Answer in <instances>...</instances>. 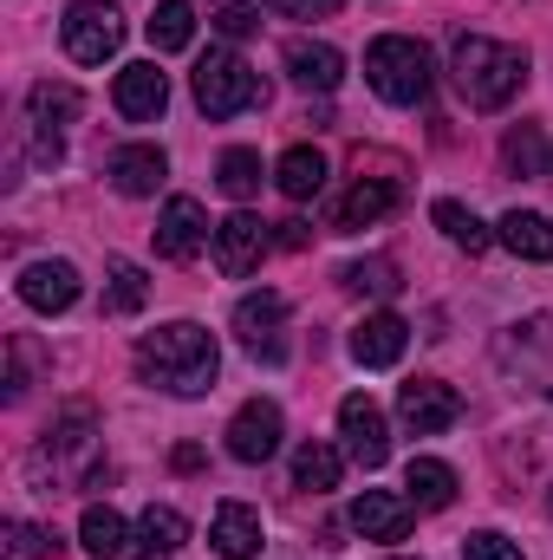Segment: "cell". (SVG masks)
Instances as JSON below:
<instances>
[{
    "label": "cell",
    "instance_id": "obj_12",
    "mask_svg": "<svg viewBox=\"0 0 553 560\" xmlns=\"http://www.w3.org/2000/svg\"><path fill=\"white\" fill-rule=\"evenodd\" d=\"M268 255V222L261 215H228L222 229H215V268L228 280H242V275H255V261Z\"/></svg>",
    "mask_w": 553,
    "mask_h": 560
},
{
    "label": "cell",
    "instance_id": "obj_25",
    "mask_svg": "<svg viewBox=\"0 0 553 560\" xmlns=\"http://www.w3.org/2000/svg\"><path fill=\"white\" fill-rule=\"evenodd\" d=\"M404 489H411L416 509H449V502H456V469H449V463H436V456H411Z\"/></svg>",
    "mask_w": 553,
    "mask_h": 560
},
{
    "label": "cell",
    "instance_id": "obj_39",
    "mask_svg": "<svg viewBox=\"0 0 553 560\" xmlns=\"http://www.w3.org/2000/svg\"><path fill=\"white\" fill-rule=\"evenodd\" d=\"M391 560H411V555H391Z\"/></svg>",
    "mask_w": 553,
    "mask_h": 560
},
{
    "label": "cell",
    "instance_id": "obj_13",
    "mask_svg": "<svg viewBox=\"0 0 553 560\" xmlns=\"http://www.w3.org/2000/svg\"><path fill=\"white\" fill-rule=\"evenodd\" d=\"M416 522V502L411 495H391V489H365L358 502H352V528L365 535V541H404Z\"/></svg>",
    "mask_w": 553,
    "mask_h": 560
},
{
    "label": "cell",
    "instance_id": "obj_32",
    "mask_svg": "<svg viewBox=\"0 0 553 560\" xmlns=\"http://www.w3.org/2000/svg\"><path fill=\"white\" fill-rule=\"evenodd\" d=\"M339 280H345L352 293H398V287H404L391 261H352V268H345Z\"/></svg>",
    "mask_w": 553,
    "mask_h": 560
},
{
    "label": "cell",
    "instance_id": "obj_29",
    "mask_svg": "<svg viewBox=\"0 0 553 560\" xmlns=\"http://www.w3.org/2000/svg\"><path fill=\"white\" fill-rule=\"evenodd\" d=\"M79 105H85V98H79L72 85H52V79H39V85L26 92L33 125H46V131H52V125H66V118H79Z\"/></svg>",
    "mask_w": 553,
    "mask_h": 560
},
{
    "label": "cell",
    "instance_id": "obj_22",
    "mask_svg": "<svg viewBox=\"0 0 553 560\" xmlns=\"http://www.w3.org/2000/svg\"><path fill=\"white\" fill-rule=\"evenodd\" d=\"M274 183H280L286 202H313V196L326 189V156H319L313 143H293V150L274 163Z\"/></svg>",
    "mask_w": 553,
    "mask_h": 560
},
{
    "label": "cell",
    "instance_id": "obj_5",
    "mask_svg": "<svg viewBox=\"0 0 553 560\" xmlns=\"http://www.w3.org/2000/svg\"><path fill=\"white\" fill-rule=\"evenodd\" d=\"M59 39H66V52H72L79 66H105V59L125 46V13H118L111 0H79V7H66Z\"/></svg>",
    "mask_w": 553,
    "mask_h": 560
},
{
    "label": "cell",
    "instance_id": "obj_1",
    "mask_svg": "<svg viewBox=\"0 0 553 560\" xmlns=\"http://www.w3.org/2000/svg\"><path fill=\"white\" fill-rule=\"evenodd\" d=\"M138 372H143V385H156V392H169V398H202V392H215L222 352H215V339H209L196 319H176V326L143 332Z\"/></svg>",
    "mask_w": 553,
    "mask_h": 560
},
{
    "label": "cell",
    "instance_id": "obj_34",
    "mask_svg": "<svg viewBox=\"0 0 553 560\" xmlns=\"http://www.w3.org/2000/svg\"><path fill=\"white\" fill-rule=\"evenodd\" d=\"M85 436H92V405H72V411L59 418V430H52V443H59V450H85Z\"/></svg>",
    "mask_w": 553,
    "mask_h": 560
},
{
    "label": "cell",
    "instance_id": "obj_20",
    "mask_svg": "<svg viewBox=\"0 0 553 560\" xmlns=\"http://www.w3.org/2000/svg\"><path fill=\"white\" fill-rule=\"evenodd\" d=\"M163 176H169V156H163L156 143H125V150L111 156V183H118V196H156Z\"/></svg>",
    "mask_w": 553,
    "mask_h": 560
},
{
    "label": "cell",
    "instance_id": "obj_3",
    "mask_svg": "<svg viewBox=\"0 0 553 560\" xmlns=\"http://www.w3.org/2000/svg\"><path fill=\"white\" fill-rule=\"evenodd\" d=\"M365 79H372V92L385 105H423L430 85H436V59L411 33H378L365 46Z\"/></svg>",
    "mask_w": 553,
    "mask_h": 560
},
{
    "label": "cell",
    "instance_id": "obj_23",
    "mask_svg": "<svg viewBox=\"0 0 553 560\" xmlns=\"http://www.w3.org/2000/svg\"><path fill=\"white\" fill-rule=\"evenodd\" d=\"M79 548H85L92 560H125L131 555V528H125V515L105 509V502H92L85 522H79Z\"/></svg>",
    "mask_w": 553,
    "mask_h": 560
},
{
    "label": "cell",
    "instance_id": "obj_31",
    "mask_svg": "<svg viewBox=\"0 0 553 560\" xmlns=\"http://www.w3.org/2000/svg\"><path fill=\"white\" fill-rule=\"evenodd\" d=\"M209 26H215L222 39H248V33L261 26V7H255V0H222V7L209 13Z\"/></svg>",
    "mask_w": 553,
    "mask_h": 560
},
{
    "label": "cell",
    "instance_id": "obj_8",
    "mask_svg": "<svg viewBox=\"0 0 553 560\" xmlns=\"http://www.w3.org/2000/svg\"><path fill=\"white\" fill-rule=\"evenodd\" d=\"M280 326H286V293H248L242 306H235V332H242V346L255 352V359H268L280 365L286 359V346H280Z\"/></svg>",
    "mask_w": 553,
    "mask_h": 560
},
{
    "label": "cell",
    "instance_id": "obj_38",
    "mask_svg": "<svg viewBox=\"0 0 553 560\" xmlns=\"http://www.w3.org/2000/svg\"><path fill=\"white\" fill-rule=\"evenodd\" d=\"M548 515H553V495H548Z\"/></svg>",
    "mask_w": 553,
    "mask_h": 560
},
{
    "label": "cell",
    "instance_id": "obj_16",
    "mask_svg": "<svg viewBox=\"0 0 553 560\" xmlns=\"http://www.w3.org/2000/svg\"><path fill=\"white\" fill-rule=\"evenodd\" d=\"M286 79H293L299 92H332V85L345 79V59H339V46H326V39H293V46H286Z\"/></svg>",
    "mask_w": 553,
    "mask_h": 560
},
{
    "label": "cell",
    "instance_id": "obj_18",
    "mask_svg": "<svg viewBox=\"0 0 553 560\" xmlns=\"http://www.w3.org/2000/svg\"><path fill=\"white\" fill-rule=\"evenodd\" d=\"M209 541H215L222 560H255L261 555V515L248 502H222L215 522H209Z\"/></svg>",
    "mask_w": 553,
    "mask_h": 560
},
{
    "label": "cell",
    "instance_id": "obj_28",
    "mask_svg": "<svg viewBox=\"0 0 553 560\" xmlns=\"http://www.w3.org/2000/svg\"><path fill=\"white\" fill-rule=\"evenodd\" d=\"M430 222H436V229H443V235H449L456 248H469V255H482V248L495 242V235H489V229L475 222V209H462V202H449V196H443V202L430 209Z\"/></svg>",
    "mask_w": 553,
    "mask_h": 560
},
{
    "label": "cell",
    "instance_id": "obj_2",
    "mask_svg": "<svg viewBox=\"0 0 553 560\" xmlns=\"http://www.w3.org/2000/svg\"><path fill=\"white\" fill-rule=\"evenodd\" d=\"M456 85L475 112H502L521 85H528V52L482 39V33H456Z\"/></svg>",
    "mask_w": 553,
    "mask_h": 560
},
{
    "label": "cell",
    "instance_id": "obj_17",
    "mask_svg": "<svg viewBox=\"0 0 553 560\" xmlns=\"http://www.w3.org/2000/svg\"><path fill=\"white\" fill-rule=\"evenodd\" d=\"M398 209V183H385V176H358L352 189H345V202H339V235H358V229H372V222H385Z\"/></svg>",
    "mask_w": 553,
    "mask_h": 560
},
{
    "label": "cell",
    "instance_id": "obj_6",
    "mask_svg": "<svg viewBox=\"0 0 553 560\" xmlns=\"http://www.w3.org/2000/svg\"><path fill=\"white\" fill-rule=\"evenodd\" d=\"M286 436V418H280L274 398H248L235 418H228V456L235 463H268Z\"/></svg>",
    "mask_w": 553,
    "mask_h": 560
},
{
    "label": "cell",
    "instance_id": "obj_19",
    "mask_svg": "<svg viewBox=\"0 0 553 560\" xmlns=\"http://www.w3.org/2000/svg\"><path fill=\"white\" fill-rule=\"evenodd\" d=\"M183 541H189V522L176 509H156L150 502L138 515V528H131V560H169Z\"/></svg>",
    "mask_w": 553,
    "mask_h": 560
},
{
    "label": "cell",
    "instance_id": "obj_9",
    "mask_svg": "<svg viewBox=\"0 0 553 560\" xmlns=\"http://www.w3.org/2000/svg\"><path fill=\"white\" fill-rule=\"evenodd\" d=\"M339 436H345V450H352L365 469H385V456H391V430H385V411H378L365 392H352V398L339 405Z\"/></svg>",
    "mask_w": 553,
    "mask_h": 560
},
{
    "label": "cell",
    "instance_id": "obj_36",
    "mask_svg": "<svg viewBox=\"0 0 553 560\" xmlns=\"http://www.w3.org/2000/svg\"><path fill=\"white\" fill-rule=\"evenodd\" d=\"M261 7H280V13H299V20H319V13H339L345 0H261Z\"/></svg>",
    "mask_w": 553,
    "mask_h": 560
},
{
    "label": "cell",
    "instance_id": "obj_26",
    "mask_svg": "<svg viewBox=\"0 0 553 560\" xmlns=\"http://www.w3.org/2000/svg\"><path fill=\"white\" fill-rule=\"evenodd\" d=\"M143 33H150L156 52H183L196 39V7L189 0H156V13L143 20Z\"/></svg>",
    "mask_w": 553,
    "mask_h": 560
},
{
    "label": "cell",
    "instance_id": "obj_14",
    "mask_svg": "<svg viewBox=\"0 0 553 560\" xmlns=\"http://www.w3.org/2000/svg\"><path fill=\"white\" fill-rule=\"evenodd\" d=\"M111 105H118L131 125L163 118V105H169V79L156 72V59H138V66H125V72H118V85H111Z\"/></svg>",
    "mask_w": 553,
    "mask_h": 560
},
{
    "label": "cell",
    "instance_id": "obj_7",
    "mask_svg": "<svg viewBox=\"0 0 553 560\" xmlns=\"http://www.w3.org/2000/svg\"><path fill=\"white\" fill-rule=\"evenodd\" d=\"M398 418H404V430H416V436H443L449 423L462 418V398H456V385H443V378H411V385L398 392Z\"/></svg>",
    "mask_w": 553,
    "mask_h": 560
},
{
    "label": "cell",
    "instance_id": "obj_11",
    "mask_svg": "<svg viewBox=\"0 0 553 560\" xmlns=\"http://www.w3.org/2000/svg\"><path fill=\"white\" fill-rule=\"evenodd\" d=\"M13 293L33 313H66V306H79V268L72 261H26L20 280H13Z\"/></svg>",
    "mask_w": 553,
    "mask_h": 560
},
{
    "label": "cell",
    "instance_id": "obj_30",
    "mask_svg": "<svg viewBox=\"0 0 553 560\" xmlns=\"http://www.w3.org/2000/svg\"><path fill=\"white\" fill-rule=\"evenodd\" d=\"M150 300V280H143L138 261H111V313H138Z\"/></svg>",
    "mask_w": 553,
    "mask_h": 560
},
{
    "label": "cell",
    "instance_id": "obj_4",
    "mask_svg": "<svg viewBox=\"0 0 553 560\" xmlns=\"http://www.w3.org/2000/svg\"><path fill=\"white\" fill-rule=\"evenodd\" d=\"M189 85H196V105L209 118H242V112L268 105V85H261V72H248L242 52H209Z\"/></svg>",
    "mask_w": 553,
    "mask_h": 560
},
{
    "label": "cell",
    "instance_id": "obj_37",
    "mask_svg": "<svg viewBox=\"0 0 553 560\" xmlns=\"http://www.w3.org/2000/svg\"><path fill=\"white\" fill-rule=\"evenodd\" d=\"M280 248H306V222H280Z\"/></svg>",
    "mask_w": 553,
    "mask_h": 560
},
{
    "label": "cell",
    "instance_id": "obj_21",
    "mask_svg": "<svg viewBox=\"0 0 553 560\" xmlns=\"http://www.w3.org/2000/svg\"><path fill=\"white\" fill-rule=\"evenodd\" d=\"M495 235H502V248L521 255V261H553V222L534 215V209H508V215L495 222Z\"/></svg>",
    "mask_w": 553,
    "mask_h": 560
},
{
    "label": "cell",
    "instance_id": "obj_24",
    "mask_svg": "<svg viewBox=\"0 0 553 560\" xmlns=\"http://www.w3.org/2000/svg\"><path fill=\"white\" fill-rule=\"evenodd\" d=\"M339 476H345V456H339L332 443H299V450H293V489L326 495V489H339Z\"/></svg>",
    "mask_w": 553,
    "mask_h": 560
},
{
    "label": "cell",
    "instance_id": "obj_35",
    "mask_svg": "<svg viewBox=\"0 0 553 560\" xmlns=\"http://www.w3.org/2000/svg\"><path fill=\"white\" fill-rule=\"evenodd\" d=\"M7 535H13V541H7V548H13V555L26 560V555H46V548H52V541H46V535H39V528H26V522H13V528H7Z\"/></svg>",
    "mask_w": 553,
    "mask_h": 560
},
{
    "label": "cell",
    "instance_id": "obj_15",
    "mask_svg": "<svg viewBox=\"0 0 553 560\" xmlns=\"http://www.w3.org/2000/svg\"><path fill=\"white\" fill-rule=\"evenodd\" d=\"M404 346H411V326H404L398 313H372V319H358V326H352V359H358L365 372L398 365V359H404Z\"/></svg>",
    "mask_w": 553,
    "mask_h": 560
},
{
    "label": "cell",
    "instance_id": "obj_27",
    "mask_svg": "<svg viewBox=\"0 0 553 560\" xmlns=\"http://www.w3.org/2000/svg\"><path fill=\"white\" fill-rule=\"evenodd\" d=\"M261 150H222V163H215V183H222V196H235V202H248V196H261Z\"/></svg>",
    "mask_w": 553,
    "mask_h": 560
},
{
    "label": "cell",
    "instance_id": "obj_33",
    "mask_svg": "<svg viewBox=\"0 0 553 560\" xmlns=\"http://www.w3.org/2000/svg\"><path fill=\"white\" fill-rule=\"evenodd\" d=\"M462 560H521V541H508V535L482 528V535H469V541H462Z\"/></svg>",
    "mask_w": 553,
    "mask_h": 560
},
{
    "label": "cell",
    "instance_id": "obj_10",
    "mask_svg": "<svg viewBox=\"0 0 553 560\" xmlns=\"http://www.w3.org/2000/svg\"><path fill=\"white\" fill-rule=\"evenodd\" d=\"M202 242H209L202 202H196V196H169L163 215H156V255H163V261H196Z\"/></svg>",
    "mask_w": 553,
    "mask_h": 560
}]
</instances>
